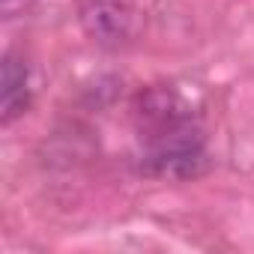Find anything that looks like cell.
I'll return each instance as SVG.
<instances>
[{
	"label": "cell",
	"mask_w": 254,
	"mask_h": 254,
	"mask_svg": "<svg viewBox=\"0 0 254 254\" xmlns=\"http://www.w3.org/2000/svg\"><path fill=\"white\" fill-rule=\"evenodd\" d=\"M138 117H141V129L147 132V141L168 135V132H177V129H186V126H194V114H191L189 102L168 87H156V90L141 93Z\"/></svg>",
	"instance_id": "obj_2"
},
{
	"label": "cell",
	"mask_w": 254,
	"mask_h": 254,
	"mask_svg": "<svg viewBox=\"0 0 254 254\" xmlns=\"http://www.w3.org/2000/svg\"><path fill=\"white\" fill-rule=\"evenodd\" d=\"M81 24L93 42H99L105 48H117L132 36L135 12L126 0H84Z\"/></svg>",
	"instance_id": "obj_3"
},
{
	"label": "cell",
	"mask_w": 254,
	"mask_h": 254,
	"mask_svg": "<svg viewBox=\"0 0 254 254\" xmlns=\"http://www.w3.org/2000/svg\"><path fill=\"white\" fill-rule=\"evenodd\" d=\"M209 159L203 150V138L194 126L150 138L141 156V171L159 180H191L200 177Z\"/></svg>",
	"instance_id": "obj_1"
},
{
	"label": "cell",
	"mask_w": 254,
	"mask_h": 254,
	"mask_svg": "<svg viewBox=\"0 0 254 254\" xmlns=\"http://www.w3.org/2000/svg\"><path fill=\"white\" fill-rule=\"evenodd\" d=\"M30 108V87H27V66L15 57H3V69H0V117L9 126L15 117H21Z\"/></svg>",
	"instance_id": "obj_4"
},
{
	"label": "cell",
	"mask_w": 254,
	"mask_h": 254,
	"mask_svg": "<svg viewBox=\"0 0 254 254\" xmlns=\"http://www.w3.org/2000/svg\"><path fill=\"white\" fill-rule=\"evenodd\" d=\"M33 0H0V9H3V18H18L30 9Z\"/></svg>",
	"instance_id": "obj_5"
}]
</instances>
